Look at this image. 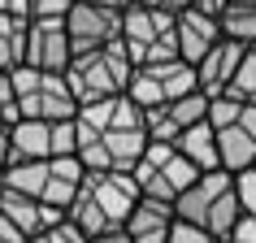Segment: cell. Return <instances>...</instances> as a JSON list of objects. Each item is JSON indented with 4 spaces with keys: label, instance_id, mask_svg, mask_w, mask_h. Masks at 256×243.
<instances>
[{
    "label": "cell",
    "instance_id": "6da1fadb",
    "mask_svg": "<svg viewBox=\"0 0 256 243\" xmlns=\"http://www.w3.org/2000/svg\"><path fill=\"white\" fill-rule=\"evenodd\" d=\"M139 204V182L130 174H87L82 178L74 204L66 208V217L92 239L100 230L126 226L130 208Z\"/></svg>",
    "mask_w": 256,
    "mask_h": 243
},
{
    "label": "cell",
    "instance_id": "7a4b0ae2",
    "mask_svg": "<svg viewBox=\"0 0 256 243\" xmlns=\"http://www.w3.org/2000/svg\"><path fill=\"white\" fill-rule=\"evenodd\" d=\"M130 74H135V61L126 56L122 40L104 44V48H92V52H74V61L66 66L70 92H74L78 104H96V100L122 96L130 87Z\"/></svg>",
    "mask_w": 256,
    "mask_h": 243
},
{
    "label": "cell",
    "instance_id": "3957f363",
    "mask_svg": "<svg viewBox=\"0 0 256 243\" xmlns=\"http://www.w3.org/2000/svg\"><path fill=\"white\" fill-rule=\"evenodd\" d=\"M14 82V100H18V118H35V122H66L78 113V100L70 92L66 70H30L18 66L9 74Z\"/></svg>",
    "mask_w": 256,
    "mask_h": 243
},
{
    "label": "cell",
    "instance_id": "277c9868",
    "mask_svg": "<svg viewBox=\"0 0 256 243\" xmlns=\"http://www.w3.org/2000/svg\"><path fill=\"white\" fill-rule=\"evenodd\" d=\"M174 18L178 14H165L156 4H126L122 9V48L135 66H152V61H170L178 56V44H174Z\"/></svg>",
    "mask_w": 256,
    "mask_h": 243
},
{
    "label": "cell",
    "instance_id": "5b68a950",
    "mask_svg": "<svg viewBox=\"0 0 256 243\" xmlns=\"http://www.w3.org/2000/svg\"><path fill=\"white\" fill-rule=\"evenodd\" d=\"M196 92V66H187L182 56L170 61H152V66H135L126 96L139 108H156V104H174L178 96Z\"/></svg>",
    "mask_w": 256,
    "mask_h": 243
},
{
    "label": "cell",
    "instance_id": "8992f818",
    "mask_svg": "<svg viewBox=\"0 0 256 243\" xmlns=\"http://www.w3.org/2000/svg\"><path fill=\"white\" fill-rule=\"evenodd\" d=\"M61 22H66V35H70L74 52H92V48L118 44V35H122V9L92 4V0H74Z\"/></svg>",
    "mask_w": 256,
    "mask_h": 243
},
{
    "label": "cell",
    "instance_id": "52a82bcc",
    "mask_svg": "<svg viewBox=\"0 0 256 243\" xmlns=\"http://www.w3.org/2000/svg\"><path fill=\"white\" fill-rule=\"evenodd\" d=\"M74 61V48H70L66 22L61 18H30L26 22V52H22V66L30 70H61Z\"/></svg>",
    "mask_w": 256,
    "mask_h": 243
},
{
    "label": "cell",
    "instance_id": "ba28073f",
    "mask_svg": "<svg viewBox=\"0 0 256 243\" xmlns=\"http://www.w3.org/2000/svg\"><path fill=\"white\" fill-rule=\"evenodd\" d=\"M230 187H234V174H226V170H204V174H196V182L174 200V217L178 222H191V226H204L208 208H213Z\"/></svg>",
    "mask_w": 256,
    "mask_h": 243
},
{
    "label": "cell",
    "instance_id": "9c48e42d",
    "mask_svg": "<svg viewBox=\"0 0 256 243\" xmlns=\"http://www.w3.org/2000/svg\"><path fill=\"white\" fill-rule=\"evenodd\" d=\"M217 40H222L217 18L200 14V9H182V14L174 18V44H178V56H182L187 66H196Z\"/></svg>",
    "mask_w": 256,
    "mask_h": 243
},
{
    "label": "cell",
    "instance_id": "30bf717a",
    "mask_svg": "<svg viewBox=\"0 0 256 243\" xmlns=\"http://www.w3.org/2000/svg\"><path fill=\"white\" fill-rule=\"evenodd\" d=\"M243 61V48L230 40H217L208 52L196 61V87H200L204 96H226L230 78H234V70H239Z\"/></svg>",
    "mask_w": 256,
    "mask_h": 243
},
{
    "label": "cell",
    "instance_id": "8fae6325",
    "mask_svg": "<svg viewBox=\"0 0 256 243\" xmlns=\"http://www.w3.org/2000/svg\"><path fill=\"white\" fill-rule=\"evenodd\" d=\"M174 222H178L174 204L139 196V204L130 208V217H126V234H130V243H170Z\"/></svg>",
    "mask_w": 256,
    "mask_h": 243
},
{
    "label": "cell",
    "instance_id": "7c38bea8",
    "mask_svg": "<svg viewBox=\"0 0 256 243\" xmlns=\"http://www.w3.org/2000/svg\"><path fill=\"white\" fill-rule=\"evenodd\" d=\"M82 178H87V170H82L78 156H48V182H44L40 200L66 217V208L74 204V196L82 187Z\"/></svg>",
    "mask_w": 256,
    "mask_h": 243
},
{
    "label": "cell",
    "instance_id": "4fadbf2b",
    "mask_svg": "<svg viewBox=\"0 0 256 243\" xmlns=\"http://www.w3.org/2000/svg\"><path fill=\"white\" fill-rule=\"evenodd\" d=\"M0 217L4 222H14L22 234H40L44 226H52V222H61V213L56 208H48L44 200H35V196H22V191H9L0 187Z\"/></svg>",
    "mask_w": 256,
    "mask_h": 243
},
{
    "label": "cell",
    "instance_id": "5bb4252c",
    "mask_svg": "<svg viewBox=\"0 0 256 243\" xmlns=\"http://www.w3.org/2000/svg\"><path fill=\"white\" fill-rule=\"evenodd\" d=\"M52 156V122L18 118L9 126V161H48Z\"/></svg>",
    "mask_w": 256,
    "mask_h": 243
},
{
    "label": "cell",
    "instance_id": "9a60e30c",
    "mask_svg": "<svg viewBox=\"0 0 256 243\" xmlns=\"http://www.w3.org/2000/svg\"><path fill=\"white\" fill-rule=\"evenodd\" d=\"M213 130H217V170L239 174V170L256 165V139L243 130L239 122H230V126H213Z\"/></svg>",
    "mask_w": 256,
    "mask_h": 243
},
{
    "label": "cell",
    "instance_id": "2e32d148",
    "mask_svg": "<svg viewBox=\"0 0 256 243\" xmlns=\"http://www.w3.org/2000/svg\"><path fill=\"white\" fill-rule=\"evenodd\" d=\"M174 148L187 156L196 170H217V130L208 126V122H196V126H182L174 139Z\"/></svg>",
    "mask_w": 256,
    "mask_h": 243
},
{
    "label": "cell",
    "instance_id": "e0dca14e",
    "mask_svg": "<svg viewBox=\"0 0 256 243\" xmlns=\"http://www.w3.org/2000/svg\"><path fill=\"white\" fill-rule=\"evenodd\" d=\"M26 22L30 18L0 14V74H14V70L22 66V52H26Z\"/></svg>",
    "mask_w": 256,
    "mask_h": 243
},
{
    "label": "cell",
    "instance_id": "ac0fdd59",
    "mask_svg": "<svg viewBox=\"0 0 256 243\" xmlns=\"http://www.w3.org/2000/svg\"><path fill=\"white\" fill-rule=\"evenodd\" d=\"M217 26H222V40L239 48H256V4H226Z\"/></svg>",
    "mask_w": 256,
    "mask_h": 243
},
{
    "label": "cell",
    "instance_id": "d6986e66",
    "mask_svg": "<svg viewBox=\"0 0 256 243\" xmlns=\"http://www.w3.org/2000/svg\"><path fill=\"white\" fill-rule=\"evenodd\" d=\"M165 113H170V122H174L178 130H182V126H196V122H208V96L196 87V92L178 96L174 104H165Z\"/></svg>",
    "mask_w": 256,
    "mask_h": 243
},
{
    "label": "cell",
    "instance_id": "ffe728a7",
    "mask_svg": "<svg viewBox=\"0 0 256 243\" xmlns=\"http://www.w3.org/2000/svg\"><path fill=\"white\" fill-rule=\"evenodd\" d=\"M226 96H234L243 104L256 100V48H243V61H239V70H234V78H230Z\"/></svg>",
    "mask_w": 256,
    "mask_h": 243
},
{
    "label": "cell",
    "instance_id": "44dd1931",
    "mask_svg": "<svg viewBox=\"0 0 256 243\" xmlns=\"http://www.w3.org/2000/svg\"><path fill=\"white\" fill-rule=\"evenodd\" d=\"M26 243H87V234H82L70 217H61V222H52V226H44L40 234H30Z\"/></svg>",
    "mask_w": 256,
    "mask_h": 243
},
{
    "label": "cell",
    "instance_id": "7402d4cb",
    "mask_svg": "<svg viewBox=\"0 0 256 243\" xmlns=\"http://www.w3.org/2000/svg\"><path fill=\"white\" fill-rule=\"evenodd\" d=\"M52 156H78V122H52Z\"/></svg>",
    "mask_w": 256,
    "mask_h": 243
},
{
    "label": "cell",
    "instance_id": "603a6c76",
    "mask_svg": "<svg viewBox=\"0 0 256 243\" xmlns=\"http://www.w3.org/2000/svg\"><path fill=\"white\" fill-rule=\"evenodd\" d=\"M243 113V100L234 96H208V126H230V122H239Z\"/></svg>",
    "mask_w": 256,
    "mask_h": 243
},
{
    "label": "cell",
    "instance_id": "cb8c5ba5",
    "mask_svg": "<svg viewBox=\"0 0 256 243\" xmlns=\"http://www.w3.org/2000/svg\"><path fill=\"white\" fill-rule=\"evenodd\" d=\"M234 196H239L243 213H256V165H248V170L234 174Z\"/></svg>",
    "mask_w": 256,
    "mask_h": 243
},
{
    "label": "cell",
    "instance_id": "d4e9b609",
    "mask_svg": "<svg viewBox=\"0 0 256 243\" xmlns=\"http://www.w3.org/2000/svg\"><path fill=\"white\" fill-rule=\"evenodd\" d=\"M74 0H26V18H66Z\"/></svg>",
    "mask_w": 256,
    "mask_h": 243
},
{
    "label": "cell",
    "instance_id": "484cf974",
    "mask_svg": "<svg viewBox=\"0 0 256 243\" xmlns=\"http://www.w3.org/2000/svg\"><path fill=\"white\" fill-rule=\"evenodd\" d=\"M170 243H217L208 230L191 226V222H174V230H170Z\"/></svg>",
    "mask_w": 256,
    "mask_h": 243
},
{
    "label": "cell",
    "instance_id": "4316f807",
    "mask_svg": "<svg viewBox=\"0 0 256 243\" xmlns=\"http://www.w3.org/2000/svg\"><path fill=\"white\" fill-rule=\"evenodd\" d=\"M0 122H4V126H14V122H18V100H14V82H9V74H0Z\"/></svg>",
    "mask_w": 256,
    "mask_h": 243
},
{
    "label": "cell",
    "instance_id": "83f0119b",
    "mask_svg": "<svg viewBox=\"0 0 256 243\" xmlns=\"http://www.w3.org/2000/svg\"><path fill=\"white\" fill-rule=\"evenodd\" d=\"M87 243H130V234H126V226H113V230H100V234H92Z\"/></svg>",
    "mask_w": 256,
    "mask_h": 243
},
{
    "label": "cell",
    "instance_id": "f1b7e54d",
    "mask_svg": "<svg viewBox=\"0 0 256 243\" xmlns=\"http://www.w3.org/2000/svg\"><path fill=\"white\" fill-rule=\"evenodd\" d=\"M226 4H230V0H191V9H200V14H208V18H222Z\"/></svg>",
    "mask_w": 256,
    "mask_h": 243
},
{
    "label": "cell",
    "instance_id": "f546056e",
    "mask_svg": "<svg viewBox=\"0 0 256 243\" xmlns=\"http://www.w3.org/2000/svg\"><path fill=\"white\" fill-rule=\"evenodd\" d=\"M0 243H26V234H22L14 222H4V217H0Z\"/></svg>",
    "mask_w": 256,
    "mask_h": 243
},
{
    "label": "cell",
    "instance_id": "4dcf8cb0",
    "mask_svg": "<svg viewBox=\"0 0 256 243\" xmlns=\"http://www.w3.org/2000/svg\"><path fill=\"white\" fill-rule=\"evenodd\" d=\"M139 4H156V9H165V14H182V9H191V0H139Z\"/></svg>",
    "mask_w": 256,
    "mask_h": 243
},
{
    "label": "cell",
    "instance_id": "1f68e13d",
    "mask_svg": "<svg viewBox=\"0 0 256 243\" xmlns=\"http://www.w3.org/2000/svg\"><path fill=\"white\" fill-rule=\"evenodd\" d=\"M239 126H243V130H248V135L256 139V100H252V104H243V113H239Z\"/></svg>",
    "mask_w": 256,
    "mask_h": 243
},
{
    "label": "cell",
    "instance_id": "d6a6232c",
    "mask_svg": "<svg viewBox=\"0 0 256 243\" xmlns=\"http://www.w3.org/2000/svg\"><path fill=\"white\" fill-rule=\"evenodd\" d=\"M9 170V126L0 122V174Z\"/></svg>",
    "mask_w": 256,
    "mask_h": 243
},
{
    "label": "cell",
    "instance_id": "836d02e7",
    "mask_svg": "<svg viewBox=\"0 0 256 243\" xmlns=\"http://www.w3.org/2000/svg\"><path fill=\"white\" fill-rule=\"evenodd\" d=\"M0 14H18V18H26V0H0Z\"/></svg>",
    "mask_w": 256,
    "mask_h": 243
},
{
    "label": "cell",
    "instance_id": "e575fe53",
    "mask_svg": "<svg viewBox=\"0 0 256 243\" xmlns=\"http://www.w3.org/2000/svg\"><path fill=\"white\" fill-rule=\"evenodd\" d=\"M230 4H256V0H230Z\"/></svg>",
    "mask_w": 256,
    "mask_h": 243
}]
</instances>
